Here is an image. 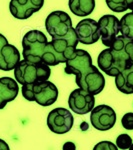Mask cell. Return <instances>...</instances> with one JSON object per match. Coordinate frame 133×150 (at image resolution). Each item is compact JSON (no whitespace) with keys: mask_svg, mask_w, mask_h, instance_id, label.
Returning a JSON list of instances; mask_svg holds the SVG:
<instances>
[{"mask_svg":"<svg viewBox=\"0 0 133 150\" xmlns=\"http://www.w3.org/2000/svg\"><path fill=\"white\" fill-rule=\"evenodd\" d=\"M133 62V39L118 35L108 48L102 50L97 58L101 71L115 77Z\"/></svg>","mask_w":133,"mask_h":150,"instance_id":"obj_1","label":"cell"},{"mask_svg":"<svg viewBox=\"0 0 133 150\" xmlns=\"http://www.w3.org/2000/svg\"><path fill=\"white\" fill-rule=\"evenodd\" d=\"M78 43L75 28L70 27L68 33L64 37L52 38L50 42H47L41 56V62L47 64L48 66L66 63L77 49Z\"/></svg>","mask_w":133,"mask_h":150,"instance_id":"obj_2","label":"cell"},{"mask_svg":"<svg viewBox=\"0 0 133 150\" xmlns=\"http://www.w3.org/2000/svg\"><path fill=\"white\" fill-rule=\"evenodd\" d=\"M21 93L26 100L34 101L40 106L52 105L58 98L57 87L48 80L24 84Z\"/></svg>","mask_w":133,"mask_h":150,"instance_id":"obj_3","label":"cell"},{"mask_svg":"<svg viewBox=\"0 0 133 150\" xmlns=\"http://www.w3.org/2000/svg\"><path fill=\"white\" fill-rule=\"evenodd\" d=\"M51 74V69L43 62H30L28 60H20L14 68V76L21 85L33 83L36 81L48 80Z\"/></svg>","mask_w":133,"mask_h":150,"instance_id":"obj_4","label":"cell"},{"mask_svg":"<svg viewBox=\"0 0 133 150\" xmlns=\"http://www.w3.org/2000/svg\"><path fill=\"white\" fill-rule=\"evenodd\" d=\"M48 40L43 32L39 30H30L22 39V56L30 62H41V56Z\"/></svg>","mask_w":133,"mask_h":150,"instance_id":"obj_5","label":"cell"},{"mask_svg":"<svg viewBox=\"0 0 133 150\" xmlns=\"http://www.w3.org/2000/svg\"><path fill=\"white\" fill-rule=\"evenodd\" d=\"M75 82L79 88H82L93 95H97L104 89L105 78L99 69L91 65L84 71L75 75Z\"/></svg>","mask_w":133,"mask_h":150,"instance_id":"obj_6","label":"cell"},{"mask_svg":"<svg viewBox=\"0 0 133 150\" xmlns=\"http://www.w3.org/2000/svg\"><path fill=\"white\" fill-rule=\"evenodd\" d=\"M45 27L52 38L64 37L72 27L71 17L64 11H53L45 20Z\"/></svg>","mask_w":133,"mask_h":150,"instance_id":"obj_7","label":"cell"},{"mask_svg":"<svg viewBox=\"0 0 133 150\" xmlns=\"http://www.w3.org/2000/svg\"><path fill=\"white\" fill-rule=\"evenodd\" d=\"M74 117L68 109L62 107L54 108L48 114L47 126L56 134H64L71 130Z\"/></svg>","mask_w":133,"mask_h":150,"instance_id":"obj_8","label":"cell"},{"mask_svg":"<svg viewBox=\"0 0 133 150\" xmlns=\"http://www.w3.org/2000/svg\"><path fill=\"white\" fill-rule=\"evenodd\" d=\"M68 105L69 108L74 113L84 115L93 109L94 105H95V98L92 93L82 88H77L70 93Z\"/></svg>","mask_w":133,"mask_h":150,"instance_id":"obj_9","label":"cell"},{"mask_svg":"<svg viewBox=\"0 0 133 150\" xmlns=\"http://www.w3.org/2000/svg\"><path fill=\"white\" fill-rule=\"evenodd\" d=\"M90 121L92 126L100 131L111 129L115 125L116 113L108 105H98L90 111Z\"/></svg>","mask_w":133,"mask_h":150,"instance_id":"obj_10","label":"cell"},{"mask_svg":"<svg viewBox=\"0 0 133 150\" xmlns=\"http://www.w3.org/2000/svg\"><path fill=\"white\" fill-rule=\"evenodd\" d=\"M98 27L103 45L109 47L120 32V21L114 15H104L98 20Z\"/></svg>","mask_w":133,"mask_h":150,"instance_id":"obj_11","label":"cell"},{"mask_svg":"<svg viewBox=\"0 0 133 150\" xmlns=\"http://www.w3.org/2000/svg\"><path fill=\"white\" fill-rule=\"evenodd\" d=\"M75 32L78 41L82 44H93L100 38L98 22L91 18H85L79 21L75 27Z\"/></svg>","mask_w":133,"mask_h":150,"instance_id":"obj_12","label":"cell"},{"mask_svg":"<svg viewBox=\"0 0 133 150\" xmlns=\"http://www.w3.org/2000/svg\"><path fill=\"white\" fill-rule=\"evenodd\" d=\"M44 0H11L9 10L14 18L27 19L43 7Z\"/></svg>","mask_w":133,"mask_h":150,"instance_id":"obj_13","label":"cell"},{"mask_svg":"<svg viewBox=\"0 0 133 150\" xmlns=\"http://www.w3.org/2000/svg\"><path fill=\"white\" fill-rule=\"evenodd\" d=\"M65 64H66L64 69L65 73L77 75L93 65V62L91 55L86 50L76 49L75 52L72 54L71 58L67 60Z\"/></svg>","mask_w":133,"mask_h":150,"instance_id":"obj_14","label":"cell"},{"mask_svg":"<svg viewBox=\"0 0 133 150\" xmlns=\"http://www.w3.org/2000/svg\"><path fill=\"white\" fill-rule=\"evenodd\" d=\"M19 92L18 82L11 77L0 78V109H3L6 104L13 101Z\"/></svg>","mask_w":133,"mask_h":150,"instance_id":"obj_15","label":"cell"},{"mask_svg":"<svg viewBox=\"0 0 133 150\" xmlns=\"http://www.w3.org/2000/svg\"><path fill=\"white\" fill-rule=\"evenodd\" d=\"M20 61V53L14 45H4L0 50V70L10 71L15 68L18 62Z\"/></svg>","mask_w":133,"mask_h":150,"instance_id":"obj_16","label":"cell"},{"mask_svg":"<svg viewBox=\"0 0 133 150\" xmlns=\"http://www.w3.org/2000/svg\"><path fill=\"white\" fill-rule=\"evenodd\" d=\"M115 85L120 92L133 94V62L115 76Z\"/></svg>","mask_w":133,"mask_h":150,"instance_id":"obj_17","label":"cell"},{"mask_svg":"<svg viewBox=\"0 0 133 150\" xmlns=\"http://www.w3.org/2000/svg\"><path fill=\"white\" fill-rule=\"evenodd\" d=\"M69 9L79 17L90 15L95 8V0H69Z\"/></svg>","mask_w":133,"mask_h":150,"instance_id":"obj_18","label":"cell"},{"mask_svg":"<svg viewBox=\"0 0 133 150\" xmlns=\"http://www.w3.org/2000/svg\"><path fill=\"white\" fill-rule=\"evenodd\" d=\"M119 21L121 35L133 39V10L125 14Z\"/></svg>","mask_w":133,"mask_h":150,"instance_id":"obj_19","label":"cell"},{"mask_svg":"<svg viewBox=\"0 0 133 150\" xmlns=\"http://www.w3.org/2000/svg\"><path fill=\"white\" fill-rule=\"evenodd\" d=\"M110 10L121 13L126 10H133V0H105Z\"/></svg>","mask_w":133,"mask_h":150,"instance_id":"obj_20","label":"cell"},{"mask_svg":"<svg viewBox=\"0 0 133 150\" xmlns=\"http://www.w3.org/2000/svg\"><path fill=\"white\" fill-rule=\"evenodd\" d=\"M132 145V138L128 134H120L116 138V146L119 149H129Z\"/></svg>","mask_w":133,"mask_h":150,"instance_id":"obj_21","label":"cell"},{"mask_svg":"<svg viewBox=\"0 0 133 150\" xmlns=\"http://www.w3.org/2000/svg\"><path fill=\"white\" fill-rule=\"evenodd\" d=\"M122 126L126 130H133V113H126L121 119Z\"/></svg>","mask_w":133,"mask_h":150,"instance_id":"obj_22","label":"cell"},{"mask_svg":"<svg viewBox=\"0 0 133 150\" xmlns=\"http://www.w3.org/2000/svg\"><path fill=\"white\" fill-rule=\"evenodd\" d=\"M94 150H99V149H112V150H116L117 149V146H115L112 142H108V141H102L100 143H98L95 147L93 148Z\"/></svg>","mask_w":133,"mask_h":150,"instance_id":"obj_23","label":"cell"},{"mask_svg":"<svg viewBox=\"0 0 133 150\" xmlns=\"http://www.w3.org/2000/svg\"><path fill=\"white\" fill-rule=\"evenodd\" d=\"M7 43H8V41H7L5 36L0 34V50H1V48L3 47L5 44H7Z\"/></svg>","mask_w":133,"mask_h":150,"instance_id":"obj_24","label":"cell"},{"mask_svg":"<svg viewBox=\"0 0 133 150\" xmlns=\"http://www.w3.org/2000/svg\"><path fill=\"white\" fill-rule=\"evenodd\" d=\"M0 150H9L8 144L2 139H0Z\"/></svg>","mask_w":133,"mask_h":150,"instance_id":"obj_25","label":"cell"},{"mask_svg":"<svg viewBox=\"0 0 133 150\" xmlns=\"http://www.w3.org/2000/svg\"><path fill=\"white\" fill-rule=\"evenodd\" d=\"M130 150H133V143H132V145H131V146H130V148H129Z\"/></svg>","mask_w":133,"mask_h":150,"instance_id":"obj_26","label":"cell"}]
</instances>
